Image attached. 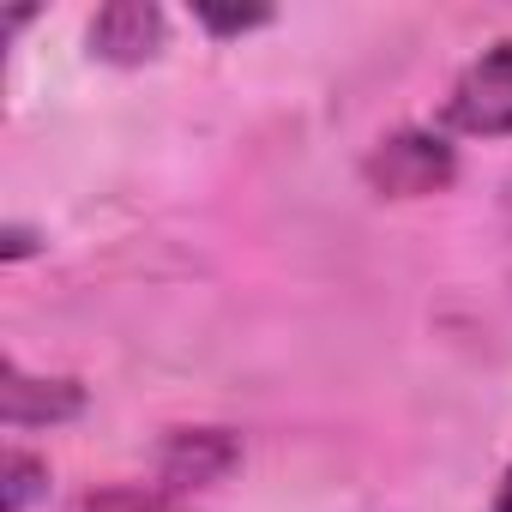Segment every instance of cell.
<instances>
[{
    "label": "cell",
    "mask_w": 512,
    "mask_h": 512,
    "mask_svg": "<svg viewBox=\"0 0 512 512\" xmlns=\"http://www.w3.org/2000/svg\"><path fill=\"white\" fill-rule=\"evenodd\" d=\"M368 187L380 199H422V193H446L452 175H458V157L440 133H422V127H404L392 139H380L362 163Z\"/></svg>",
    "instance_id": "1"
},
{
    "label": "cell",
    "mask_w": 512,
    "mask_h": 512,
    "mask_svg": "<svg viewBox=\"0 0 512 512\" xmlns=\"http://www.w3.org/2000/svg\"><path fill=\"white\" fill-rule=\"evenodd\" d=\"M440 121L464 139H512V43H494L458 73Z\"/></svg>",
    "instance_id": "2"
},
{
    "label": "cell",
    "mask_w": 512,
    "mask_h": 512,
    "mask_svg": "<svg viewBox=\"0 0 512 512\" xmlns=\"http://www.w3.org/2000/svg\"><path fill=\"white\" fill-rule=\"evenodd\" d=\"M241 464V434L235 428H169L157 446V482L175 488L181 500L193 488H217Z\"/></svg>",
    "instance_id": "3"
},
{
    "label": "cell",
    "mask_w": 512,
    "mask_h": 512,
    "mask_svg": "<svg viewBox=\"0 0 512 512\" xmlns=\"http://www.w3.org/2000/svg\"><path fill=\"white\" fill-rule=\"evenodd\" d=\"M85 410V386L67 374H25L19 356L0 362V422L7 428H49V422H73Z\"/></svg>",
    "instance_id": "4"
},
{
    "label": "cell",
    "mask_w": 512,
    "mask_h": 512,
    "mask_svg": "<svg viewBox=\"0 0 512 512\" xmlns=\"http://www.w3.org/2000/svg\"><path fill=\"white\" fill-rule=\"evenodd\" d=\"M169 37V19L151 0H109V7L91 19V55L115 61V67H145Z\"/></svg>",
    "instance_id": "5"
},
{
    "label": "cell",
    "mask_w": 512,
    "mask_h": 512,
    "mask_svg": "<svg viewBox=\"0 0 512 512\" xmlns=\"http://www.w3.org/2000/svg\"><path fill=\"white\" fill-rule=\"evenodd\" d=\"M73 512H187V500L163 482H115V488H91L79 494Z\"/></svg>",
    "instance_id": "6"
},
{
    "label": "cell",
    "mask_w": 512,
    "mask_h": 512,
    "mask_svg": "<svg viewBox=\"0 0 512 512\" xmlns=\"http://www.w3.org/2000/svg\"><path fill=\"white\" fill-rule=\"evenodd\" d=\"M49 494V464L31 458V452H7V470H0V512H25L31 500Z\"/></svg>",
    "instance_id": "7"
},
{
    "label": "cell",
    "mask_w": 512,
    "mask_h": 512,
    "mask_svg": "<svg viewBox=\"0 0 512 512\" xmlns=\"http://www.w3.org/2000/svg\"><path fill=\"white\" fill-rule=\"evenodd\" d=\"M199 25H205L211 37H241V31H260V25H272V13H266V7H241V13L199 7Z\"/></svg>",
    "instance_id": "8"
},
{
    "label": "cell",
    "mask_w": 512,
    "mask_h": 512,
    "mask_svg": "<svg viewBox=\"0 0 512 512\" xmlns=\"http://www.w3.org/2000/svg\"><path fill=\"white\" fill-rule=\"evenodd\" d=\"M37 247H43V235H37L31 223H7V235H0V260L19 266V260H31Z\"/></svg>",
    "instance_id": "9"
},
{
    "label": "cell",
    "mask_w": 512,
    "mask_h": 512,
    "mask_svg": "<svg viewBox=\"0 0 512 512\" xmlns=\"http://www.w3.org/2000/svg\"><path fill=\"white\" fill-rule=\"evenodd\" d=\"M494 512H512V470H506V482H500V494H494Z\"/></svg>",
    "instance_id": "10"
}]
</instances>
